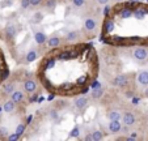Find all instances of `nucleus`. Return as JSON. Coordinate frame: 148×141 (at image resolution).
Instances as JSON below:
<instances>
[{"mask_svg":"<svg viewBox=\"0 0 148 141\" xmlns=\"http://www.w3.org/2000/svg\"><path fill=\"white\" fill-rule=\"evenodd\" d=\"M108 118H109V120H121L122 115H121V112L118 110H113L108 112Z\"/></svg>","mask_w":148,"mask_h":141,"instance_id":"4468645a","label":"nucleus"},{"mask_svg":"<svg viewBox=\"0 0 148 141\" xmlns=\"http://www.w3.org/2000/svg\"><path fill=\"white\" fill-rule=\"evenodd\" d=\"M16 33H17V29L13 24H11V25H8L5 28V35L8 39H13L16 37Z\"/></svg>","mask_w":148,"mask_h":141,"instance_id":"ddd939ff","label":"nucleus"},{"mask_svg":"<svg viewBox=\"0 0 148 141\" xmlns=\"http://www.w3.org/2000/svg\"><path fill=\"white\" fill-rule=\"evenodd\" d=\"M115 3H123V1H125V0H114Z\"/></svg>","mask_w":148,"mask_h":141,"instance_id":"7c9ffc66","label":"nucleus"},{"mask_svg":"<svg viewBox=\"0 0 148 141\" xmlns=\"http://www.w3.org/2000/svg\"><path fill=\"white\" fill-rule=\"evenodd\" d=\"M11 99L13 102H16V105H21V103L25 101V94L21 90H14L13 93L11 94Z\"/></svg>","mask_w":148,"mask_h":141,"instance_id":"0eeeda50","label":"nucleus"},{"mask_svg":"<svg viewBox=\"0 0 148 141\" xmlns=\"http://www.w3.org/2000/svg\"><path fill=\"white\" fill-rule=\"evenodd\" d=\"M34 41H36L39 46H42V44H45L46 42H47V37H46V34L43 33V31H37V33L34 34Z\"/></svg>","mask_w":148,"mask_h":141,"instance_id":"9b49d317","label":"nucleus"},{"mask_svg":"<svg viewBox=\"0 0 148 141\" xmlns=\"http://www.w3.org/2000/svg\"><path fill=\"white\" fill-rule=\"evenodd\" d=\"M122 120H123V124L125 125H129V127H132L136 122L135 119V115L132 112H125L122 115Z\"/></svg>","mask_w":148,"mask_h":141,"instance_id":"6e6552de","label":"nucleus"},{"mask_svg":"<svg viewBox=\"0 0 148 141\" xmlns=\"http://www.w3.org/2000/svg\"><path fill=\"white\" fill-rule=\"evenodd\" d=\"M1 111H4V110H3V107L0 106V115H1Z\"/></svg>","mask_w":148,"mask_h":141,"instance_id":"2f4dec72","label":"nucleus"},{"mask_svg":"<svg viewBox=\"0 0 148 141\" xmlns=\"http://www.w3.org/2000/svg\"><path fill=\"white\" fill-rule=\"evenodd\" d=\"M102 93H103L102 89H96V90L92 93V97L93 98H100L101 95H102Z\"/></svg>","mask_w":148,"mask_h":141,"instance_id":"393cba45","label":"nucleus"},{"mask_svg":"<svg viewBox=\"0 0 148 141\" xmlns=\"http://www.w3.org/2000/svg\"><path fill=\"white\" fill-rule=\"evenodd\" d=\"M21 137V135H18V133H11V135H8V137H7V140L9 141H14V140H18V138Z\"/></svg>","mask_w":148,"mask_h":141,"instance_id":"5701e85b","label":"nucleus"},{"mask_svg":"<svg viewBox=\"0 0 148 141\" xmlns=\"http://www.w3.org/2000/svg\"><path fill=\"white\" fill-rule=\"evenodd\" d=\"M24 90L28 94H33L37 90V82L33 78H28V80L24 81Z\"/></svg>","mask_w":148,"mask_h":141,"instance_id":"20e7f679","label":"nucleus"},{"mask_svg":"<svg viewBox=\"0 0 148 141\" xmlns=\"http://www.w3.org/2000/svg\"><path fill=\"white\" fill-rule=\"evenodd\" d=\"M3 90H4V93H5V94H9V95H11V94L14 91V84L11 82V81H9V82H7V84H4Z\"/></svg>","mask_w":148,"mask_h":141,"instance_id":"dca6fc26","label":"nucleus"},{"mask_svg":"<svg viewBox=\"0 0 148 141\" xmlns=\"http://www.w3.org/2000/svg\"><path fill=\"white\" fill-rule=\"evenodd\" d=\"M3 110H4V112H7V114L14 112V110H16V102H13L12 99L5 101L3 105Z\"/></svg>","mask_w":148,"mask_h":141,"instance_id":"9d476101","label":"nucleus"},{"mask_svg":"<svg viewBox=\"0 0 148 141\" xmlns=\"http://www.w3.org/2000/svg\"><path fill=\"white\" fill-rule=\"evenodd\" d=\"M138 138V132H131V135L129 136V140H136Z\"/></svg>","mask_w":148,"mask_h":141,"instance_id":"cd10ccee","label":"nucleus"},{"mask_svg":"<svg viewBox=\"0 0 148 141\" xmlns=\"http://www.w3.org/2000/svg\"><path fill=\"white\" fill-rule=\"evenodd\" d=\"M71 1H72V5L76 7V8H80L85 4V0H71Z\"/></svg>","mask_w":148,"mask_h":141,"instance_id":"4be33fe9","label":"nucleus"},{"mask_svg":"<svg viewBox=\"0 0 148 141\" xmlns=\"http://www.w3.org/2000/svg\"><path fill=\"white\" fill-rule=\"evenodd\" d=\"M38 54H37V50H30L28 54H26V61H33L37 59Z\"/></svg>","mask_w":148,"mask_h":141,"instance_id":"a211bd4d","label":"nucleus"},{"mask_svg":"<svg viewBox=\"0 0 148 141\" xmlns=\"http://www.w3.org/2000/svg\"><path fill=\"white\" fill-rule=\"evenodd\" d=\"M8 135H9V132H8V129H7L5 127H0V138H7L8 137Z\"/></svg>","mask_w":148,"mask_h":141,"instance_id":"412c9836","label":"nucleus"},{"mask_svg":"<svg viewBox=\"0 0 148 141\" xmlns=\"http://www.w3.org/2000/svg\"><path fill=\"white\" fill-rule=\"evenodd\" d=\"M110 0H97V3L100 4V5H108L109 4Z\"/></svg>","mask_w":148,"mask_h":141,"instance_id":"c85d7f7f","label":"nucleus"},{"mask_svg":"<svg viewBox=\"0 0 148 141\" xmlns=\"http://www.w3.org/2000/svg\"><path fill=\"white\" fill-rule=\"evenodd\" d=\"M24 131H25V124H24V123H20V124L17 125V128H16V133H18V135H23Z\"/></svg>","mask_w":148,"mask_h":141,"instance_id":"b1692460","label":"nucleus"},{"mask_svg":"<svg viewBox=\"0 0 148 141\" xmlns=\"http://www.w3.org/2000/svg\"><path fill=\"white\" fill-rule=\"evenodd\" d=\"M108 129L110 133H119L122 131V123L119 120H110L109 124H108Z\"/></svg>","mask_w":148,"mask_h":141,"instance_id":"423d86ee","label":"nucleus"},{"mask_svg":"<svg viewBox=\"0 0 148 141\" xmlns=\"http://www.w3.org/2000/svg\"><path fill=\"white\" fill-rule=\"evenodd\" d=\"M136 81L139 85L148 86V71H140L136 76Z\"/></svg>","mask_w":148,"mask_h":141,"instance_id":"1a4fd4ad","label":"nucleus"},{"mask_svg":"<svg viewBox=\"0 0 148 141\" xmlns=\"http://www.w3.org/2000/svg\"><path fill=\"white\" fill-rule=\"evenodd\" d=\"M132 56L136 61H144L148 59V50L143 46H138L132 50Z\"/></svg>","mask_w":148,"mask_h":141,"instance_id":"f257e3e1","label":"nucleus"},{"mask_svg":"<svg viewBox=\"0 0 148 141\" xmlns=\"http://www.w3.org/2000/svg\"><path fill=\"white\" fill-rule=\"evenodd\" d=\"M103 138V133L101 132V131H95V132H92V140L93 141H100Z\"/></svg>","mask_w":148,"mask_h":141,"instance_id":"6ab92c4d","label":"nucleus"},{"mask_svg":"<svg viewBox=\"0 0 148 141\" xmlns=\"http://www.w3.org/2000/svg\"><path fill=\"white\" fill-rule=\"evenodd\" d=\"M55 5H56V0H47V4H46L47 8H55Z\"/></svg>","mask_w":148,"mask_h":141,"instance_id":"a878e982","label":"nucleus"},{"mask_svg":"<svg viewBox=\"0 0 148 141\" xmlns=\"http://www.w3.org/2000/svg\"><path fill=\"white\" fill-rule=\"evenodd\" d=\"M47 46L50 47V48H56V47L60 46L62 43V39L59 38V37H50V38H47Z\"/></svg>","mask_w":148,"mask_h":141,"instance_id":"f8f14e48","label":"nucleus"},{"mask_svg":"<svg viewBox=\"0 0 148 141\" xmlns=\"http://www.w3.org/2000/svg\"><path fill=\"white\" fill-rule=\"evenodd\" d=\"M97 28V21L93 17H87L84 20V30L88 31V33H92L95 31V29Z\"/></svg>","mask_w":148,"mask_h":141,"instance_id":"f03ea898","label":"nucleus"},{"mask_svg":"<svg viewBox=\"0 0 148 141\" xmlns=\"http://www.w3.org/2000/svg\"><path fill=\"white\" fill-rule=\"evenodd\" d=\"M41 3H42V0H30L32 7H38V5H41Z\"/></svg>","mask_w":148,"mask_h":141,"instance_id":"bb28decb","label":"nucleus"},{"mask_svg":"<svg viewBox=\"0 0 148 141\" xmlns=\"http://www.w3.org/2000/svg\"><path fill=\"white\" fill-rule=\"evenodd\" d=\"M129 82V76L127 75H118L113 78V85L114 86H118V88H123V86L127 85Z\"/></svg>","mask_w":148,"mask_h":141,"instance_id":"7ed1b4c3","label":"nucleus"},{"mask_svg":"<svg viewBox=\"0 0 148 141\" xmlns=\"http://www.w3.org/2000/svg\"><path fill=\"white\" fill-rule=\"evenodd\" d=\"M79 31L77 30H71V31H68L67 33V35H66V39L67 41H70V42H73V41H76V39H79Z\"/></svg>","mask_w":148,"mask_h":141,"instance_id":"2eb2a0df","label":"nucleus"},{"mask_svg":"<svg viewBox=\"0 0 148 141\" xmlns=\"http://www.w3.org/2000/svg\"><path fill=\"white\" fill-rule=\"evenodd\" d=\"M42 18H43L42 12H36V13L32 16V22H34V24H39V22L42 21Z\"/></svg>","mask_w":148,"mask_h":141,"instance_id":"f3484780","label":"nucleus"},{"mask_svg":"<svg viewBox=\"0 0 148 141\" xmlns=\"http://www.w3.org/2000/svg\"><path fill=\"white\" fill-rule=\"evenodd\" d=\"M88 105V98L85 95H79L73 99V106H75L77 110H84Z\"/></svg>","mask_w":148,"mask_h":141,"instance_id":"39448f33","label":"nucleus"},{"mask_svg":"<svg viewBox=\"0 0 148 141\" xmlns=\"http://www.w3.org/2000/svg\"><path fill=\"white\" fill-rule=\"evenodd\" d=\"M72 136H75V137L79 136V128H75V129L72 131Z\"/></svg>","mask_w":148,"mask_h":141,"instance_id":"c756f323","label":"nucleus"},{"mask_svg":"<svg viewBox=\"0 0 148 141\" xmlns=\"http://www.w3.org/2000/svg\"><path fill=\"white\" fill-rule=\"evenodd\" d=\"M20 7H21V9L26 11L30 7V0H20Z\"/></svg>","mask_w":148,"mask_h":141,"instance_id":"aec40b11","label":"nucleus"}]
</instances>
